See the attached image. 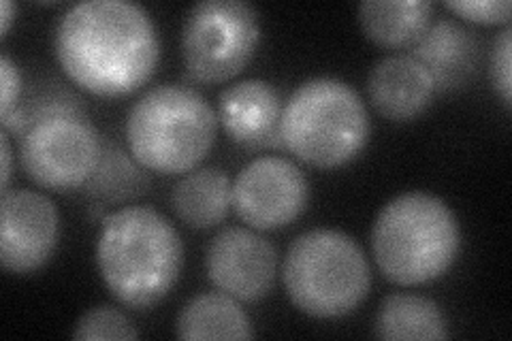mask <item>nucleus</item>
I'll use <instances>...</instances> for the list:
<instances>
[{
    "instance_id": "obj_1",
    "label": "nucleus",
    "mask_w": 512,
    "mask_h": 341,
    "mask_svg": "<svg viewBox=\"0 0 512 341\" xmlns=\"http://www.w3.org/2000/svg\"><path fill=\"white\" fill-rule=\"evenodd\" d=\"M54 47L64 73L96 96L135 92L160 60L152 15L131 0H84L69 7L56 26Z\"/></svg>"
},
{
    "instance_id": "obj_2",
    "label": "nucleus",
    "mask_w": 512,
    "mask_h": 341,
    "mask_svg": "<svg viewBox=\"0 0 512 341\" xmlns=\"http://www.w3.org/2000/svg\"><path fill=\"white\" fill-rule=\"evenodd\" d=\"M96 267L111 297L133 310H148L178 284L184 243L160 211L128 205L101 220Z\"/></svg>"
},
{
    "instance_id": "obj_3",
    "label": "nucleus",
    "mask_w": 512,
    "mask_h": 341,
    "mask_svg": "<svg viewBox=\"0 0 512 341\" xmlns=\"http://www.w3.org/2000/svg\"><path fill=\"white\" fill-rule=\"evenodd\" d=\"M461 231L453 209L431 192L391 199L372 226V252L384 278L399 286L438 280L459 254Z\"/></svg>"
},
{
    "instance_id": "obj_4",
    "label": "nucleus",
    "mask_w": 512,
    "mask_h": 341,
    "mask_svg": "<svg viewBox=\"0 0 512 341\" xmlns=\"http://www.w3.org/2000/svg\"><path fill=\"white\" fill-rule=\"evenodd\" d=\"M218 113L195 88L158 84L128 111V150L143 169L184 175L214 148Z\"/></svg>"
},
{
    "instance_id": "obj_5",
    "label": "nucleus",
    "mask_w": 512,
    "mask_h": 341,
    "mask_svg": "<svg viewBox=\"0 0 512 341\" xmlns=\"http://www.w3.org/2000/svg\"><path fill=\"white\" fill-rule=\"evenodd\" d=\"M370 131L363 99L342 79L312 77L282 105V145L318 169H335L355 160L370 141Z\"/></svg>"
},
{
    "instance_id": "obj_6",
    "label": "nucleus",
    "mask_w": 512,
    "mask_h": 341,
    "mask_svg": "<svg viewBox=\"0 0 512 341\" xmlns=\"http://www.w3.org/2000/svg\"><path fill=\"white\" fill-rule=\"evenodd\" d=\"M282 282L299 312L342 318L367 297L372 269L359 243L335 229L301 233L282 263Z\"/></svg>"
},
{
    "instance_id": "obj_7",
    "label": "nucleus",
    "mask_w": 512,
    "mask_h": 341,
    "mask_svg": "<svg viewBox=\"0 0 512 341\" xmlns=\"http://www.w3.org/2000/svg\"><path fill=\"white\" fill-rule=\"evenodd\" d=\"M259 41V13L246 0H201L186 13L180 50L192 79L220 84L246 69Z\"/></svg>"
},
{
    "instance_id": "obj_8",
    "label": "nucleus",
    "mask_w": 512,
    "mask_h": 341,
    "mask_svg": "<svg viewBox=\"0 0 512 341\" xmlns=\"http://www.w3.org/2000/svg\"><path fill=\"white\" fill-rule=\"evenodd\" d=\"M103 139L88 118H56L37 124L22 137L20 158L26 175L52 192L88 184L99 167Z\"/></svg>"
},
{
    "instance_id": "obj_9",
    "label": "nucleus",
    "mask_w": 512,
    "mask_h": 341,
    "mask_svg": "<svg viewBox=\"0 0 512 341\" xmlns=\"http://www.w3.org/2000/svg\"><path fill=\"white\" fill-rule=\"evenodd\" d=\"M310 203L308 177L293 160L261 156L233 180V209L250 229L276 231L293 224Z\"/></svg>"
},
{
    "instance_id": "obj_10",
    "label": "nucleus",
    "mask_w": 512,
    "mask_h": 341,
    "mask_svg": "<svg viewBox=\"0 0 512 341\" xmlns=\"http://www.w3.org/2000/svg\"><path fill=\"white\" fill-rule=\"evenodd\" d=\"M60 239L56 203L37 190H7L0 197V261L26 275L50 261Z\"/></svg>"
},
{
    "instance_id": "obj_11",
    "label": "nucleus",
    "mask_w": 512,
    "mask_h": 341,
    "mask_svg": "<svg viewBox=\"0 0 512 341\" xmlns=\"http://www.w3.org/2000/svg\"><path fill=\"white\" fill-rule=\"evenodd\" d=\"M205 271L224 295L239 303H254L269 295L276 284L278 252L263 235L229 226L207 246Z\"/></svg>"
},
{
    "instance_id": "obj_12",
    "label": "nucleus",
    "mask_w": 512,
    "mask_h": 341,
    "mask_svg": "<svg viewBox=\"0 0 512 341\" xmlns=\"http://www.w3.org/2000/svg\"><path fill=\"white\" fill-rule=\"evenodd\" d=\"M216 113L224 131L239 145H282V101L278 90L265 79H242L222 90Z\"/></svg>"
},
{
    "instance_id": "obj_13",
    "label": "nucleus",
    "mask_w": 512,
    "mask_h": 341,
    "mask_svg": "<svg viewBox=\"0 0 512 341\" xmlns=\"http://www.w3.org/2000/svg\"><path fill=\"white\" fill-rule=\"evenodd\" d=\"M367 94L380 116L408 122L429 107L436 84L412 54H391L378 60L367 75Z\"/></svg>"
},
{
    "instance_id": "obj_14",
    "label": "nucleus",
    "mask_w": 512,
    "mask_h": 341,
    "mask_svg": "<svg viewBox=\"0 0 512 341\" xmlns=\"http://www.w3.org/2000/svg\"><path fill=\"white\" fill-rule=\"evenodd\" d=\"M412 56L434 77L436 90L466 86L478 64L474 32L455 20L431 22L412 45Z\"/></svg>"
},
{
    "instance_id": "obj_15",
    "label": "nucleus",
    "mask_w": 512,
    "mask_h": 341,
    "mask_svg": "<svg viewBox=\"0 0 512 341\" xmlns=\"http://www.w3.org/2000/svg\"><path fill=\"white\" fill-rule=\"evenodd\" d=\"M171 205L178 218L192 229H212L233 207V182L216 167L192 169L173 186Z\"/></svg>"
},
{
    "instance_id": "obj_16",
    "label": "nucleus",
    "mask_w": 512,
    "mask_h": 341,
    "mask_svg": "<svg viewBox=\"0 0 512 341\" xmlns=\"http://www.w3.org/2000/svg\"><path fill=\"white\" fill-rule=\"evenodd\" d=\"M434 15L429 0H365L359 22L367 39L382 47H412Z\"/></svg>"
},
{
    "instance_id": "obj_17",
    "label": "nucleus",
    "mask_w": 512,
    "mask_h": 341,
    "mask_svg": "<svg viewBox=\"0 0 512 341\" xmlns=\"http://www.w3.org/2000/svg\"><path fill=\"white\" fill-rule=\"evenodd\" d=\"M180 339H252L254 329L246 310L224 292L192 297L175 320Z\"/></svg>"
},
{
    "instance_id": "obj_18",
    "label": "nucleus",
    "mask_w": 512,
    "mask_h": 341,
    "mask_svg": "<svg viewBox=\"0 0 512 341\" xmlns=\"http://www.w3.org/2000/svg\"><path fill=\"white\" fill-rule=\"evenodd\" d=\"M380 339H446V318L436 301L410 292L384 297L374 320Z\"/></svg>"
},
{
    "instance_id": "obj_19",
    "label": "nucleus",
    "mask_w": 512,
    "mask_h": 341,
    "mask_svg": "<svg viewBox=\"0 0 512 341\" xmlns=\"http://www.w3.org/2000/svg\"><path fill=\"white\" fill-rule=\"evenodd\" d=\"M56 118H88L84 101L60 81L52 79L30 92H22L9 111L0 113L3 131L15 137H26L37 124L50 122Z\"/></svg>"
},
{
    "instance_id": "obj_20",
    "label": "nucleus",
    "mask_w": 512,
    "mask_h": 341,
    "mask_svg": "<svg viewBox=\"0 0 512 341\" xmlns=\"http://www.w3.org/2000/svg\"><path fill=\"white\" fill-rule=\"evenodd\" d=\"M133 154H126L118 143L103 141L99 167L84 186L90 199L101 205H116L135 199L150 186V177Z\"/></svg>"
},
{
    "instance_id": "obj_21",
    "label": "nucleus",
    "mask_w": 512,
    "mask_h": 341,
    "mask_svg": "<svg viewBox=\"0 0 512 341\" xmlns=\"http://www.w3.org/2000/svg\"><path fill=\"white\" fill-rule=\"evenodd\" d=\"M75 339H137L139 331L114 305H96L77 320Z\"/></svg>"
},
{
    "instance_id": "obj_22",
    "label": "nucleus",
    "mask_w": 512,
    "mask_h": 341,
    "mask_svg": "<svg viewBox=\"0 0 512 341\" xmlns=\"http://www.w3.org/2000/svg\"><path fill=\"white\" fill-rule=\"evenodd\" d=\"M446 7L478 24H508L512 11L510 0H448Z\"/></svg>"
},
{
    "instance_id": "obj_23",
    "label": "nucleus",
    "mask_w": 512,
    "mask_h": 341,
    "mask_svg": "<svg viewBox=\"0 0 512 341\" xmlns=\"http://www.w3.org/2000/svg\"><path fill=\"white\" fill-rule=\"evenodd\" d=\"M491 77H493L495 88L500 90L506 107H510V101H512V28L508 24L500 32V37L493 43Z\"/></svg>"
},
{
    "instance_id": "obj_24",
    "label": "nucleus",
    "mask_w": 512,
    "mask_h": 341,
    "mask_svg": "<svg viewBox=\"0 0 512 341\" xmlns=\"http://www.w3.org/2000/svg\"><path fill=\"white\" fill-rule=\"evenodd\" d=\"M0 77H3V101H0V113H5L18 103L24 90L18 64H15L7 54L0 56Z\"/></svg>"
},
{
    "instance_id": "obj_25",
    "label": "nucleus",
    "mask_w": 512,
    "mask_h": 341,
    "mask_svg": "<svg viewBox=\"0 0 512 341\" xmlns=\"http://www.w3.org/2000/svg\"><path fill=\"white\" fill-rule=\"evenodd\" d=\"M0 154H3V192L9 190V182L13 175V148H11V135L0 133Z\"/></svg>"
},
{
    "instance_id": "obj_26",
    "label": "nucleus",
    "mask_w": 512,
    "mask_h": 341,
    "mask_svg": "<svg viewBox=\"0 0 512 341\" xmlns=\"http://www.w3.org/2000/svg\"><path fill=\"white\" fill-rule=\"evenodd\" d=\"M0 9H3V15H0V22H3V35H7L9 26L15 18V7H13L11 0H3V3H0Z\"/></svg>"
}]
</instances>
